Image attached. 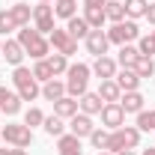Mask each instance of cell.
I'll return each mask as SVG.
<instances>
[{
  "label": "cell",
  "instance_id": "12",
  "mask_svg": "<svg viewBox=\"0 0 155 155\" xmlns=\"http://www.w3.org/2000/svg\"><path fill=\"white\" fill-rule=\"evenodd\" d=\"M0 57L15 69V66H24V57H27V54H24V48H21L18 39H3V51H0Z\"/></svg>",
  "mask_w": 155,
  "mask_h": 155
},
{
  "label": "cell",
  "instance_id": "29",
  "mask_svg": "<svg viewBox=\"0 0 155 155\" xmlns=\"http://www.w3.org/2000/svg\"><path fill=\"white\" fill-rule=\"evenodd\" d=\"M104 15H107L110 24L125 21V6H122V0H107V3H104Z\"/></svg>",
  "mask_w": 155,
  "mask_h": 155
},
{
  "label": "cell",
  "instance_id": "23",
  "mask_svg": "<svg viewBox=\"0 0 155 155\" xmlns=\"http://www.w3.org/2000/svg\"><path fill=\"white\" fill-rule=\"evenodd\" d=\"M96 93L101 96V101H104V104H110V101H119V98H122V90L116 87L114 78H107V81H98V90H96Z\"/></svg>",
  "mask_w": 155,
  "mask_h": 155
},
{
  "label": "cell",
  "instance_id": "27",
  "mask_svg": "<svg viewBox=\"0 0 155 155\" xmlns=\"http://www.w3.org/2000/svg\"><path fill=\"white\" fill-rule=\"evenodd\" d=\"M122 6H125V18H146V9H149V0H122Z\"/></svg>",
  "mask_w": 155,
  "mask_h": 155
},
{
  "label": "cell",
  "instance_id": "19",
  "mask_svg": "<svg viewBox=\"0 0 155 155\" xmlns=\"http://www.w3.org/2000/svg\"><path fill=\"white\" fill-rule=\"evenodd\" d=\"M57 155H84L81 137H75L72 131H66L63 137H57Z\"/></svg>",
  "mask_w": 155,
  "mask_h": 155
},
{
  "label": "cell",
  "instance_id": "5",
  "mask_svg": "<svg viewBox=\"0 0 155 155\" xmlns=\"http://www.w3.org/2000/svg\"><path fill=\"white\" fill-rule=\"evenodd\" d=\"M0 140L6 146H18V149H27L33 143V128H27L24 122H6L0 128Z\"/></svg>",
  "mask_w": 155,
  "mask_h": 155
},
{
  "label": "cell",
  "instance_id": "10",
  "mask_svg": "<svg viewBox=\"0 0 155 155\" xmlns=\"http://www.w3.org/2000/svg\"><path fill=\"white\" fill-rule=\"evenodd\" d=\"M98 116H101V128H107V131H114V128H119V125H125V110L119 107V101L104 104Z\"/></svg>",
  "mask_w": 155,
  "mask_h": 155
},
{
  "label": "cell",
  "instance_id": "16",
  "mask_svg": "<svg viewBox=\"0 0 155 155\" xmlns=\"http://www.w3.org/2000/svg\"><path fill=\"white\" fill-rule=\"evenodd\" d=\"M119 107L125 110V116L128 114H140L143 107H146V96L140 93V90H131V93H122V98H119Z\"/></svg>",
  "mask_w": 155,
  "mask_h": 155
},
{
  "label": "cell",
  "instance_id": "46",
  "mask_svg": "<svg viewBox=\"0 0 155 155\" xmlns=\"http://www.w3.org/2000/svg\"><path fill=\"white\" fill-rule=\"evenodd\" d=\"M0 51H3V39H0Z\"/></svg>",
  "mask_w": 155,
  "mask_h": 155
},
{
  "label": "cell",
  "instance_id": "30",
  "mask_svg": "<svg viewBox=\"0 0 155 155\" xmlns=\"http://www.w3.org/2000/svg\"><path fill=\"white\" fill-rule=\"evenodd\" d=\"M9 33H18V24L12 18L9 6H6V9H0V39H9Z\"/></svg>",
  "mask_w": 155,
  "mask_h": 155
},
{
  "label": "cell",
  "instance_id": "15",
  "mask_svg": "<svg viewBox=\"0 0 155 155\" xmlns=\"http://www.w3.org/2000/svg\"><path fill=\"white\" fill-rule=\"evenodd\" d=\"M93 128H96V122H93V116L81 114V110H78V114L72 116V119H69V131H72L75 137H81V140L93 134Z\"/></svg>",
  "mask_w": 155,
  "mask_h": 155
},
{
  "label": "cell",
  "instance_id": "48",
  "mask_svg": "<svg viewBox=\"0 0 155 155\" xmlns=\"http://www.w3.org/2000/svg\"><path fill=\"white\" fill-rule=\"evenodd\" d=\"M152 60H155V57H152Z\"/></svg>",
  "mask_w": 155,
  "mask_h": 155
},
{
  "label": "cell",
  "instance_id": "14",
  "mask_svg": "<svg viewBox=\"0 0 155 155\" xmlns=\"http://www.w3.org/2000/svg\"><path fill=\"white\" fill-rule=\"evenodd\" d=\"M114 81H116V87H119L122 93H131V90H140V84H143V78L137 75L134 69H116Z\"/></svg>",
  "mask_w": 155,
  "mask_h": 155
},
{
  "label": "cell",
  "instance_id": "25",
  "mask_svg": "<svg viewBox=\"0 0 155 155\" xmlns=\"http://www.w3.org/2000/svg\"><path fill=\"white\" fill-rule=\"evenodd\" d=\"M140 57V51H137V45H119V51H116V66L119 69H131Z\"/></svg>",
  "mask_w": 155,
  "mask_h": 155
},
{
  "label": "cell",
  "instance_id": "9",
  "mask_svg": "<svg viewBox=\"0 0 155 155\" xmlns=\"http://www.w3.org/2000/svg\"><path fill=\"white\" fill-rule=\"evenodd\" d=\"M84 48H87V54H93V57H104L107 51H110V39L104 30H90V36L84 39Z\"/></svg>",
  "mask_w": 155,
  "mask_h": 155
},
{
  "label": "cell",
  "instance_id": "4",
  "mask_svg": "<svg viewBox=\"0 0 155 155\" xmlns=\"http://www.w3.org/2000/svg\"><path fill=\"white\" fill-rule=\"evenodd\" d=\"M140 134H143V131H140L137 125H119V128L110 131L107 146H104V149H107V152H114V155L122 152V149H137V146H140Z\"/></svg>",
  "mask_w": 155,
  "mask_h": 155
},
{
  "label": "cell",
  "instance_id": "43",
  "mask_svg": "<svg viewBox=\"0 0 155 155\" xmlns=\"http://www.w3.org/2000/svg\"><path fill=\"white\" fill-rule=\"evenodd\" d=\"M116 155H137L134 149H122V152H116Z\"/></svg>",
  "mask_w": 155,
  "mask_h": 155
},
{
  "label": "cell",
  "instance_id": "35",
  "mask_svg": "<svg viewBox=\"0 0 155 155\" xmlns=\"http://www.w3.org/2000/svg\"><path fill=\"white\" fill-rule=\"evenodd\" d=\"M107 137H110V131H107V128H101V125H96V128H93V134L87 137V140L93 143V149H104V146H107Z\"/></svg>",
  "mask_w": 155,
  "mask_h": 155
},
{
  "label": "cell",
  "instance_id": "44",
  "mask_svg": "<svg viewBox=\"0 0 155 155\" xmlns=\"http://www.w3.org/2000/svg\"><path fill=\"white\" fill-rule=\"evenodd\" d=\"M98 155H114V152H107V149H98Z\"/></svg>",
  "mask_w": 155,
  "mask_h": 155
},
{
  "label": "cell",
  "instance_id": "7",
  "mask_svg": "<svg viewBox=\"0 0 155 155\" xmlns=\"http://www.w3.org/2000/svg\"><path fill=\"white\" fill-rule=\"evenodd\" d=\"M48 45H51L57 54H66V57H75L78 54V39L69 36L66 27H54V30L48 33Z\"/></svg>",
  "mask_w": 155,
  "mask_h": 155
},
{
  "label": "cell",
  "instance_id": "3",
  "mask_svg": "<svg viewBox=\"0 0 155 155\" xmlns=\"http://www.w3.org/2000/svg\"><path fill=\"white\" fill-rule=\"evenodd\" d=\"M90 78H93V69L87 63H69V69H66V96L81 98L90 90Z\"/></svg>",
  "mask_w": 155,
  "mask_h": 155
},
{
  "label": "cell",
  "instance_id": "36",
  "mask_svg": "<svg viewBox=\"0 0 155 155\" xmlns=\"http://www.w3.org/2000/svg\"><path fill=\"white\" fill-rule=\"evenodd\" d=\"M42 122H45V114H42L39 107H27V110H24V125H27V128H39Z\"/></svg>",
  "mask_w": 155,
  "mask_h": 155
},
{
  "label": "cell",
  "instance_id": "24",
  "mask_svg": "<svg viewBox=\"0 0 155 155\" xmlns=\"http://www.w3.org/2000/svg\"><path fill=\"white\" fill-rule=\"evenodd\" d=\"M66 30H69V36L78 39V42H84V39L90 36V24H87V18H84V15L69 18V21H66Z\"/></svg>",
  "mask_w": 155,
  "mask_h": 155
},
{
  "label": "cell",
  "instance_id": "28",
  "mask_svg": "<svg viewBox=\"0 0 155 155\" xmlns=\"http://www.w3.org/2000/svg\"><path fill=\"white\" fill-rule=\"evenodd\" d=\"M54 15L57 18H75L78 15V0H54Z\"/></svg>",
  "mask_w": 155,
  "mask_h": 155
},
{
  "label": "cell",
  "instance_id": "6",
  "mask_svg": "<svg viewBox=\"0 0 155 155\" xmlns=\"http://www.w3.org/2000/svg\"><path fill=\"white\" fill-rule=\"evenodd\" d=\"M104 33L110 39V45H131V42L140 39V27H137V21L125 18V21H119V24H110Z\"/></svg>",
  "mask_w": 155,
  "mask_h": 155
},
{
  "label": "cell",
  "instance_id": "13",
  "mask_svg": "<svg viewBox=\"0 0 155 155\" xmlns=\"http://www.w3.org/2000/svg\"><path fill=\"white\" fill-rule=\"evenodd\" d=\"M90 69H93V75H96L98 81H107V78L116 75L119 66H116V60L110 57V54H104V57H93V66H90Z\"/></svg>",
  "mask_w": 155,
  "mask_h": 155
},
{
  "label": "cell",
  "instance_id": "8",
  "mask_svg": "<svg viewBox=\"0 0 155 155\" xmlns=\"http://www.w3.org/2000/svg\"><path fill=\"white\" fill-rule=\"evenodd\" d=\"M33 27L42 36H48L57 27V15H54V3H36L33 6Z\"/></svg>",
  "mask_w": 155,
  "mask_h": 155
},
{
  "label": "cell",
  "instance_id": "32",
  "mask_svg": "<svg viewBox=\"0 0 155 155\" xmlns=\"http://www.w3.org/2000/svg\"><path fill=\"white\" fill-rule=\"evenodd\" d=\"M134 125L140 128V131H152V134H155V107H149V110L143 107V110L137 114V122H134Z\"/></svg>",
  "mask_w": 155,
  "mask_h": 155
},
{
  "label": "cell",
  "instance_id": "41",
  "mask_svg": "<svg viewBox=\"0 0 155 155\" xmlns=\"http://www.w3.org/2000/svg\"><path fill=\"white\" fill-rule=\"evenodd\" d=\"M12 152V146H0V155H9Z\"/></svg>",
  "mask_w": 155,
  "mask_h": 155
},
{
  "label": "cell",
  "instance_id": "20",
  "mask_svg": "<svg viewBox=\"0 0 155 155\" xmlns=\"http://www.w3.org/2000/svg\"><path fill=\"white\" fill-rule=\"evenodd\" d=\"M9 12H12V18H15V24L21 27H30V21H33V6L30 3H21V0H15L12 6H9Z\"/></svg>",
  "mask_w": 155,
  "mask_h": 155
},
{
  "label": "cell",
  "instance_id": "26",
  "mask_svg": "<svg viewBox=\"0 0 155 155\" xmlns=\"http://www.w3.org/2000/svg\"><path fill=\"white\" fill-rule=\"evenodd\" d=\"M54 114L63 116V119H72V116L78 114V98H72V96L57 98V101H54Z\"/></svg>",
  "mask_w": 155,
  "mask_h": 155
},
{
  "label": "cell",
  "instance_id": "47",
  "mask_svg": "<svg viewBox=\"0 0 155 155\" xmlns=\"http://www.w3.org/2000/svg\"><path fill=\"white\" fill-rule=\"evenodd\" d=\"M12 3H15V0H12Z\"/></svg>",
  "mask_w": 155,
  "mask_h": 155
},
{
  "label": "cell",
  "instance_id": "1",
  "mask_svg": "<svg viewBox=\"0 0 155 155\" xmlns=\"http://www.w3.org/2000/svg\"><path fill=\"white\" fill-rule=\"evenodd\" d=\"M15 39L21 42L24 54H27L30 60H45L48 54H51V45H48V39L42 36L36 27H21L18 33H15Z\"/></svg>",
  "mask_w": 155,
  "mask_h": 155
},
{
  "label": "cell",
  "instance_id": "42",
  "mask_svg": "<svg viewBox=\"0 0 155 155\" xmlns=\"http://www.w3.org/2000/svg\"><path fill=\"white\" fill-rule=\"evenodd\" d=\"M140 155H155V146H149V149H143Z\"/></svg>",
  "mask_w": 155,
  "mask_h": 155
},
{
  "label": "cell",
  "instance_id": "45",
  "mask_svg": "<svg viewBox=\"0 0 155 155\" xmlns=\"http://www.w3.org/2000/svg\"><path fill=\"white\" fill-rule=\"evenodd\" d=\"M36 3H54V0H36Z\"/></svg>",
  "mask_w": 155,
  "mask_h": 155
},
{
  "label": "cell",
  "instance_id": "31",
  "mask_svg": "<svg viewBox=\"0 0 155 155\" xmlns=\"http://www.w3.org/2000/svg\"><path fill=\"white\" fill-rule=\"evenodd\" d=\"M48 66H51V72H54V78H60V75H66V69H69V57H66V54H57V51H54V54H48Z\"/></svg>",
  "mask_w": 155,
  "mask_h": 155
},
{
  "label": "cell",
  "instance_id": "34",
  "mask_svg": "<svg viewBox=\"0 0 155 155\" xmlns=\"http://www.w3.org/2000/svg\"><path fill=\"white\" fill-rule=\"evenodd\" d=\"M131 69H134L140 78H152L155 75V60L152 57H137V63L131 66Z\"/></svg>",
  "mask_w": 155,
  "mask_h": 155
},
{
  "label": "cell",
  "instance_id": "33",
  "mask_svg": "<svg viewBox=\"0 0 155 155\" xmlns=\"http://www.w3.org/2000/svg\"><path fill=\"white\" fill-rule=\"evenodd\" d=\"M30 72H33V78H36L39 84H48V81L54 78V72H51V66H48V60H36Z\"/></svg>",
  "mask_w": 155,
  "mask_h": 155
},
{
  "label": "cell",
  "instance_id": "18",
  "mask_svg": "<svg viewBox=\"0 0 155 155\" xmlns=\"http://www.w3.org/2000/svg\"><path fill=\"white\" fill-rule=\"evenodd\" d=\"M42 128H45V134L48 137H63L66 131H69V119H63V116L57 114H51V116H45V122H42Z\"/></svg>",
  "mask_w": 155,
  "mask_h": 155
},
{
  "label": "cell",
  "instance_id": "40",
  "mask_svg": "<svg viewBox=\"0 0 155 155\" xmlns=\"http://www.w3.org/2000/svg\"><path fill=\"white\" fill-rule=\"evenodd\" d=\"M146 39H149V42H152V45H155V27H152V30H149V33H146Z\"/></svg>",
  "mask_w": 155,
  "mask_h": 155
},
{
  "label": "cell",
  "instance_id": "37",
  "mask_svg": "<svg viewBox=\"0 0 155 155\" xmlns=\"http://www.w3.org/2000/svg\"><path fill=\"white\" fill-rule=\"evenodd\" d=\"M146 21L155 27V3H149V9H146Z\"/></svg>",
  "mask_w": 155,
  "mask_h": 155
},
{
  "label": "cell",
  "instance_id": "38",
  "mask_svg": "<svg viewBox=\"0 0 155 155\" xmlns=\"http://www.w3.org/2000/svg\"><path fill=\"white\" fill-rule=\"evenodd\" d=\"M107 0H84V6H104Z\"/></svg>",
  "mask_w": 155,
  "mask_h": 155
},
{
  "label": "cell",
  "instance_id": "17",
  "mask_svg": "<svg viewBox=\"0 0 155 155\" xmlns=\"http://www.w3.org/2000/svg\"><path fill=\"white\" fill-rule=\"evenodd\" d=\"M101 107H104V101H101L98 93H90V90H87L84 96L78 98V110L87 114V116H98V114H101Z\"/></svg>",
  "mask_w": 155,
  "mask_h": 155
},
{
  "label": "cell",
  "instance_id": "2",
  "mask_svg": "<svg viewBox=\"0 0 155 155\" xmlns=\"http://www.w3.org/2000/svg\"><path fill=\"white\" fill-rule=\"evenodd\" d=\"M12 90L21 96V101H36L42 96V84L33 78V72L27 66H15L12 69Z\"/></svg>",
  "mask_w": 155,
  "mask_h": 155
},
{
  "label": "cell",
  "instance_id": "39",
  "mask_svg": "<svg viewBox=\"0 0 155 155\" xmlns=\"http://www.w3.org/2000/svg\"><path fill=\"white\" fill-rule=\"evenodd\" d=\"M9 155H27V149H18V146H12V152Z\"/></svg>",
  "mask_w": 155,
  "mask_h": 155
},
{
  "label": "cell",
  "instance_id": "22",
  "mask_svg": "<svg viewBox=\"0 0 155 155\" xmlns=\"http://www.w3.org/2000/svg\"><path fill=\"white\" fill-rule=\"evenodd\" d=\"M84 18L90 24V30H104V24H107L104 6H84Z\"/></svg>",
  "mask_w": 155,
  "mask_h": 155
},
{
  "label": "cell",
  "instance_id": "11",
  "mask_svg": "<svg viewBox=\"0 0 155 155\" xmlns=\"http://www.w3.org/2000/svg\"><path fill=\"white\" fill-rule=\"evenodd\" d=\"M0 114H6V116L21 114V96L12 87H3V84H0Z\"/></svg>",
  "mask_w": 155,
  "mask_h": 155
},
{
  "label": "cell",
  "instance_id": "21",
  "mask_svg": "<svg viewBox=\"0 0 155 155\" xmlns=\"http://www.w3.org/2000/svg\"><path fill=\"white\" fill-rule=\"evenodd\" d=\"M66 96V81H60V78H51L48 84H42V98L45 101H57V98H63Z\"/></svg>",
  "mask_w": 155,
  "mask_h": 155
}]
</instances>
